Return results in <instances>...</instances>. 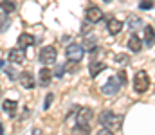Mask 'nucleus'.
Instances as JSON below:
<instances>
[{
    "label": "nucleus",
    "instance_id": "7ed1b4c3",
    "mask_svg": "<svg viewBox=\"0 0 155 135\" xmlns=\"http://www.w3.org/2000/svg\"><path fill=\"white\" fill-rule=\"evenodd\" d=\"M56 56H58V52H56V49L54 47H51V45H47V47H43L41 50H40V61L47 67V65H54L56 63Z\"/></svg>",
    "mask_w": 155,
    "mask_h": 135
},
{
    "label": "nucleus",
    "instance_id": "6e6552de",
    "mask_svg": "<svg viewBox=\"0 0 155 135\" xmlns=\"http://www.w3.org/2000/svg\"><path fill=\"white\" fill-rule=\"evenodd\" d=\"M119 87H121V83H119V79L117 78H110L105 85H103V94H107V95H112V94H116L117 90H119Z\"/></svg>",
    "mask_w": 155,
    "mask_h": 135
},
{
    "label": "nucleus",
    "instance_id": "f03ea898",
    "mask_svg": "<svg viewBox=\"0 0 155 135\" xmlns=\"http://www.w3.org/2000/svg\"><path fill=\"white\" fill-rule=\"evenodd\" d=\"M148 88H150V76H148V72L146 70L135 72V76H134V90L137 94H144Z\"/></svg>",
    "mask_w": 155,
    "mask_h": 135
},
{
    "label": "nucleus",
    "instance_id": "9d476101",
    "mask_svg": "<svg viewBox=\"0 0 155 135\" xmlns=\"http://www.w3.org/2000/svg\"><path fill=\"white\" fill-rule=\"evenodd\" d=\"M107 29H108V33L110 34H119L121 31H123V22L121 20H117V18H108V24H107Z\"/></svg>",
    "mask_w": 155,
    "mask_h": 135
},
{
    "label": "nucleus",
    "instance_id": "cd10ccee",
    "mask_svg": "<svg viewBox=\"0 0 155 135\" xmlns=\"http://www.w3.org/2000/svg\"><path fill=\"white\" fill-rule=\"evenodd\" d=\"M96 135H114V133H112V130H108V128H105V126H103V128H101Z\"/></svg>",
    "mask_w": 155,
    "mask_h": 135
},
{
    "label": "nucleus",
    "instance_id": "0eeeda50",
    "mask_svg": "<svg viewBox=\"0 0 155 135\" xmlns=\"http://www.w3.org/2000/svg\"><path fill=\"white\" fill-rule=\"evenodd\" d=\"M24 58H25V52H24L22 47H15V49H11V50L7 52V59H9L11 63H22Z\"/></svg>",
    "mask_w": 155,
    "mask_h": 135
},
{
    "label": "nucleus",
    "instance_id": "423d86ee",
    "mask_svg": "<svg viewBox=\"0 0 155 135\" xmlns=\"http://www.w3.org/2000/svg\"><path fill=\"white\" fill-rule=\"evenodd\" d=\"M85 16H87V20H88L90 24H97V22L103 20V11H101L99 7L92 5V7H88V9L85 11Z\"/></svg>",
    "mask_w": 155,
    "mask_h": 135
},
{
    "label": "nucleus",
    "instance_id": "c756f323",
    "mask_svg": "<svg viewBox=\"0 0 155 135\" xmlns=\"http://www.w3.org/2000/svg\"><path fill=\"white\" fill-rule=\"evenodd\" d=\"M2 67H4V61H0V70H2Z\"/></svg>",
    "mask_w": 155,
    "mask_h": 135
},
{
    "label": "nucleus",
    "instance_id": "4be33fe9",
    "mask_svg": "<svg viewBox=\"0 0 155 135\" xmlns=\"http://www.w3.org/2000/svg\"><path fill=\"white\" fill-rule=\"evenodd\" d=\"M116 61L119 63V65H128V63H130V59H128V56H126V54H117Z\"/></svg>",
    "mask_w": 155,
    "mask_h": 135
},
{
    "label": "nucleus",
    "instance_id": "393cba45",
    "mask_svg": "<svg viewBox=\"0 0 155 135\" xmlns=\"http://www.w3.org/2000/svg\"><path fill=\"white\" fill-rule=\"evenodd\" d=\"M117 79H119V83H121V85H124V83H126V72H124V70H121V72L117 74Z\"/></svg>",
    "mask_w": 155,
    "mask_h": 135
},
{
    "label": "nucleus",
    "instance_id": "f257e3e1",
    "mask_svg": "<svg viewBox=\"0 0 155 135\" xmlns=\"http://www.w3.org/2000/svg\"><path fill=\"white\" fill-rule=\"evenodd\" d=\"M99 121H101V124L105 126V128H108V130H121V124H123V117L121 115H117L114 112H110V110H105L101 115H99Z\"/></svg>",
    "mask_w": 155,
    "mask_h": 135
},
{
    "label": "nucleus",
    "instance_id": "bb28decb",
    "mask_svg": "<svg viewBox=\"0 0 155 135\" xmlns=\"http://www.w3.org/2000/svg\"><path fill=\"white\" fill-rule=\"evenodd\" d=\"M88 31H90V22L87 20V24H83L81 27V34H88Z\"/></svg>",
    "mask_w": 155,
    "mask_h": 135
},
{
    "label": "nucleus",
    "instance_id": "b1692460",
    "mask_svg": "<svg viewBox=\"0 0 155 135\" xmlns=\"http://www.w3.org/2000/svg\"><path fill=\"white\" fill-rule=\"evenodd\" d=\"M139 7L144 9V11H146V9H152V7H153V2H152V0H143V2L139 4Z\"/></svg>",
    "mask_w": 155,
    "mask_h": 135
},
{
    "label": "nucleus",
    "instance_id": "5701e85b",
    "mask_svg": "<svg viewBox=\"0 0 155 135\" xmlns=\"http://www.w3.org/2000/svg\"><path fill=\"white\" fill-rule=\"evenodd\" d=\"M63 69H65V70L74 72V70H78V61H71V59H69V63H67V65H63Z\"/></svg>",
    "mask_w": 155,
    "mask_h": 135
},
{
    "label": "nucleus",
    "instance_id": "2eb2a0df",
    "mask_svg": "<svg viewBox=\"0 0 155 135\" xmlns=\"http://www.w3.org/2000/svg\"><path fill=\"white\" fill-rule=\"evenodd\" d=\"M144 43L148 47L155 45V29L153 27H144Z\"/></svg>",
    "mask_w": 155,
    "mask_h": 135
},
{
    "label": "nucleus",
    "instance_id": "aec40b11",
    "mask_svg": "<svg viewBox=\"0 0 155 135\" xmlns=\"http://www.w3.org/2000/svg\"><path fill=\"white\" fill-rule=\"evenodd\" d=\"M5 72H7V78H9V79H13V81H15V79H18V78H20V76H18V74H16V70H15V69H13V67H7V69H5Z\"/></svg>",
    "mask_w": 155,
    "mask_h": 135
},
{
    "label": "nucleus",
    "instance_id": "a878e982",
    "mask_svg": "<svg viewBox=\"0 0 155 135\" xmlns=\"http://www.w3.org/2000/svg\"><path fill=\"white\" fill-rule=\"evenodd\" d=\"M52 99H54V95H52V94H49V95L45 97V104H43V108H45V110H47V108L51 106V103H52Z\"/></svg>",
    "mask_w": 155,
    "mask_h": 135
},
{
    "label": "nucleus",
    "instance_id": "c85d7f7f",
    "mask_svg": "<svg viewBox=\"0 0 155 135\" xmlns=\"http://www.w3.org/2000/svg\"><path fill=\"white\" fill-rule=\"evenodd\" d=\"M63 72H65V69H63V65H58V67H56V72H54V74H56L58 78H61V76H63Z\"/></svg>",
    "mask_w": 155,
    "mask_h": 135
},
{
    "label": "nucleus",
    "instance_id": "f8f14e48",
    "mask_svg": "<svg viewBox=\"0 0 155 135\" xmlns=\"http://www.w3.org/2000/svg\"><path fill=\"white\" fill-rule=\"evenodd\" d=\"M128 47H130L132 52H139V50L143 49V42H141V38H139L137 34H132L130 40H128Z\"/></svg>",
    "mask_w": 155,
    "mask_h": 135
},
{
    "label": "nucleus",
    "instance_id": "ddd939ff",
    "mask_svg": "<svg viewBox=\"0 0 155 135\" xmlns=\"http://www.w3.org/2000/svg\"><path fill=\"white\" fill-rule=\"evenodd\" d=\"M18 43H20V47H22V49L31 47V45L35 43V36H33V34L24 33V34H20V36H18Z\"/></svg>",
    "mask_w": 155,
    "mask_h": 135
},
{
    "label": "nucleus",
    "instance_id": "20e7f679",
    "mask_svg": "<svg viewBox=\"0 0 155 135\" xmlns=\"http://www.w3.org/2000/svg\"><path fill=\"white\" fill-rule=\"evenodd\" d=\"M83 52H85V49H83V45L79 43H71L67 47V58L71 59V61H81V58H83Z\"/></svg>",
    "mask_w": 155,
    "mask_h": 135
},
{
    "label": "nucleus",
    "instance_id": "39448f33",
    "mask_svg": "<svg viewBox=\"0 0 155 135\" xmlns=\"http://www.w3.org/2000/svg\"><path fill=\"white\" fill-rule=\"evenodd\" d=\"M90 119H92V110L90 108H79L76 115V126H88Z\"/></svg>",
    "mask_w": 155,
    "mask_h": 135
},
{
    "label": "nucleus",
    "instance_id": "7c9ffc66",
    "mask_svg": "<svg viewBox=\"0 0 155 135\" xmlns=\"http://www.w3.org/2000/svg\"><path fill=\"white\" fill-rule=\"evenodd\" d=\"M0 133H4V130H2V124H0Z\"/></svg>",
    "mask_w": 155,
    "mask_h": 135
},
{
    "label": "nucleus",
    "instance_id": "412c9836",
    "mask_svg": "<svg viewBox=\"0 0 155 135\" xmlns=\"http://www.w3.org/2000/svg\"><path fill=\"white\" fill-rule=\"evenodd\" d=\"M96 36H92V38H87L85 40V49H88V50H94L96 49Z\"/></svg>",
    "mask_w": 155,
    "mask_h": 135
},
{
    "label": "nucleus",
    "instance_id": "6ab92c4d",
    "mask_svg": "<svg viewBox=\"0 0 155 135\" xmlns=\"http://www.w3.org/2000/svg\"><path fill=\"white\" fill-rule=\"evenodd\" d=\"M9 24H11L9 16H7V14H0V33H4V31L9 27Z\"/></svg>",
    "mask_w": 155,
    "mask_h": 135
},
{
    "label": "nucleus",
    "instance_id": "f3484780",
    "mask_svg": "<svg viewBox=\"0 0 155 135\" xmlns=\"http://www.w3.org/2000/svg\"><path fill=\"white\" fill-rule=\"evenodd\" d=\"M105 69H107V65H105L103 61H92V63H90V76L96 78V76H97L101 70H105Z\"/></svg>",
    "mask_w": 155,
    "mask_h": 135
},
{
    "label": "nucleus",
    "instance_id": "dca6fc26",
    "mask_svg": "<svg viewBox=\"0 0 155 135\" xmlns=\"http://www.w3.org/2000/svg\"><path fill=\"white\" fill-rule=\"evenodd\" d=\"M128 27H130L132 31H137V29L144 27V22H143L139 16H134V14H132V16L128 18Z\"/></svg>",
    "mask_w": 155,
    "mask_h": 135
},
{
    "label": "nucleus",
    "instance_id": "2f4dec72",
    "mask_svg": "<svg viewBox=\"0 0 155 135\" xmlns=\"http://www.w3.org/2000/svg\"><path fill=\"white\" fill-rule=\"evenodd\" d=\"M103 2H107V4H108V2H112V0H103Z\"/></svg>",
    "mask_w": 155,
    "mask_h": 135
},
{
    "label": "nucleus",
    "instance_id": "1a4fd4ad",
    "mask_svg": "<svg viewBox=\"0 0 155 135\" xmlns=\"http://www.w3.org/2000/svg\"><path fill=\"white\" fill-rule=\"evenodd\" d=\"M18 79H20V85H22L24 88H27V90H29V88H35V87H36L35 76H33L31 72H22Z\"/></svg>",
    "mask_w": 155,
    "mask_h": 135
},
{
    "label": "nucleus",
    "instance_id": "a211bd4d",
    "mask_svg": "<svg viewBox=\"0 0 155 135\" xmlns=\"http://www.w3.org/2000/svg\"><path fill=\"white\" fill-rule=\"evenodd\" d=\"M0 9H2L5 14H9V13H13V11L16 9V2H15V0H2V2H0Z\"/></svg>",
    "mask_w": 155,
    "mask_h": 135
},
{
    "label": "nucleus",
    "instance_id": "9b49d317",
    "mask_svg": "<svg viewBox=\"0 0 155 135\" xmlns=\"http://www.w3.org/2000/svg\"><path fill=\"white\" fill-rule=\"evenodd\" d=\"M51 79H52V74H51V70H49L47 67H43V69L38 72V81H40V85H41V87H49Z\"/></svg>",
    "mask_w": 155,
    "mask_h": 135
},
{
    "label": "nucleus",
    "instance_id": "4468645a",
    "mask_svg": "<svg viewBox=\"0 0 155 135\" xmlns=\"http://www.w3.org/2000/svg\"><path fill=\"white\" fill-rule=\"evenodd\" d=\"M2 108H4V112H7V114L15 115V112H16V108H18V103H16V101H13V99H5V101L2 103Z\"/></svg>",
    "mask_w": 155,
    "mask_h": 135
}]
</instances>
